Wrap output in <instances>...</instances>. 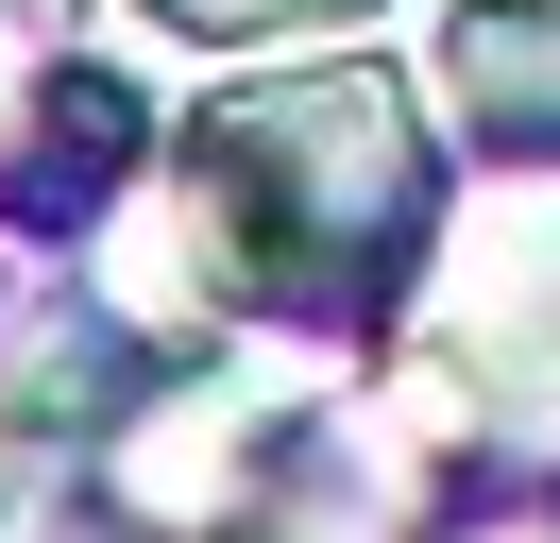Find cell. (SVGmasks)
<instances>
[{"label":"cell","instance_id":"6da1fadb","mask_svg":"<svg viewBox=\"0 0 560 543\" xmlns=\"http://www.w3.org/2000/svg\"><path fill=\"white\" fill-rule=\"evenodd\" d=\"M442 119L390 51H306L272 85H221L153 136L103 204V289L153 339H390L442 238Z\"/></svg>","mask_w":560,"mask_h":543},{"label":"cell","instance_id":"7a4b0ae2","mask_svg":"<svg viewBox=\"0 0 560 543\" xmlns=\"http://www.w3.org/2000/svg\"><path fill=\"white\" fill-rule=\"evenodd\" d=\"M390 357L476 459L560 475V170H492V204H442Z\"/></svg>","mask_w":560,"mask_h":543},{"label":"cell","instance_id":"3957f363","mask_svg":"<svg viewBox=\"0 0 560 543\" xmlns=\"http://www.w3.org/2000/svg\"><path fill=\"white\" fill-rule=\"evenodd\" d=\"M272 441H289L272 357H205V339H171L153 391L119 407V441H103V493H119V527L205 543V527H238V509L272 493Z\"/></svg>","mask_w":560,"mask_h":543},{"label":"cell","instance_id":"277c9868","mask_svg":"<svg viewBox=\"0 0 560 543\" xmlns=\"http://www.w3.org/2000/svg\"><path fill=\"white\" fill-rule=\"evenodd\" d=\"M153 170V102L85 51H35V85H0V221L18 238H103V204Z\"/></svg>","mask_w":560,"mask_h":543},{"label":"cell","instance_id":"5b68a950","mask_svg":"<svg viewBox=\"0 0 560 543\" xmlns=\"http://www.w3.org/2000/svg\"><path fill=\"white\" fill-rule=\"evenodd\" d=\"M424 85L492 170H560V0H458Z\"/></svg>","mask_w":560,"mask_h":543},{"label":"cell","instance_id":"8992f818","mask_svg":"<svg viewBox=\"0 0 560 543\" xmlns=\"http://www.w3.org/2000/svg\"><path fill=\"white\" fill-rule=\"evenodd\" d=\"M153 34H187V51H289V34H357L374 0H137Z\"/></svg>","mask_w":560,"mask_h":543},{"label":"cell","instance_id":"52a82bcc","mask_svg":"<svg viewBox=\"0 0 560 543\" xmlns=\"http://www.w3.org/2000/svg\"><path fill=\"white\" fill-rule=\"evenodd\" d=\"M424 543H560V475H510V493H476V509H442Z\"/></svg>","mask_w":560,"mask_h":543},{"label":"cell","instance_id":"ba28073f","mask_svg":"<svg viewBox=\"0 0 560 543\" xmlns=\"http://www.w3.org/2000/svg\"><path fill=\"white\" fill-rule=\"evenodd\" d=\"M0 18H51V0H0Z\"/></svg>","mask_w":560,"mask_h":543}]
</instances>
